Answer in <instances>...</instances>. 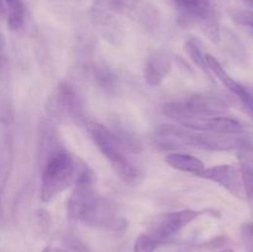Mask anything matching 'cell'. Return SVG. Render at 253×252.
<instances>
[{"instance_id": "obj_10", "label": "cell", "mask_w": 253, "mask_h": 252, "mask_svg": "<svg viewBox=\"0 0 253 252\" xmlns=\"http://www.w3.org/2000/svg\"><path fill=\"white\" fill-rule=\"evenodd\" d=\"M166 162L174 169L198 175V177H200L205 170V165L199 158L192 155H187V153H169L166 157Z\"/></svg>"}, {"instance_id": "obj_9", "label": "cell", "mask_w": 253, "mask_h": 252, "mask_svg": "<svg viewBox=\"0 0 253 252\" xmlns=\"http://www.w3.org/2000/svg\"><path fill=\"white\" fill-rule=\"evenodd\" d=\"M172 61L165 52H156L148 57L145 64V81L151 86L160 85L169 73Z\"/></svg>"}, {"instance_id": "obj_14", "label": "cell", "mask_w": 253, "mask_h": 252, "mask_svg": "<svg viewBox=\"0 0 253 252\" xmlns=\"http://www.w3.org/2000/svg\"><path fill=\"white\" fill-rule=\"evenodd\" d=\"M185 51L188 52L190 58L195 62L202 68H208L207 67V53L200 47V43L198 40L190 39L185 43Z\"/></svg>"}, {"instance_id": "obj_1", "label": "cell", "mask_w": 253, "mask_h": 252, "mask_svg": "<svg viewBox=\"0 0 253 252\" xmlns=\"http://www.w3.org/2000/svg\"><path fill=\"white\" fill-rule=\"evenodd\" d=\"M89 135L101 155L109 161L111 168L121 180L130 185H137L142 180V173L126 156V147L115 132L100 124L88 126Z\"/></svg>"}, {"instance_id": "obj_2", "label": "cell", "mask_w": 253, "mask_h": 252, "mask_svg": "<svg viewBox=\"0 0 253 252\" xmlns=\"http://www.w3.org/2000/svg\"><path fill=\"white\" fill-rule=\"evenodd\" d=\"M78 160L66 150L56 151L46 158L42 169L41 200L48 203L77 182L79 172Z\"/></svg>"}, {"instance_id": "obj_23", "label": "cell", "mask_w": 253, "mask_h": 252, "mask_svg": "<svg viewBox=\"0 0 253 252\" xmlns=\"http://www.w3.org/2000/svg\"><path fill=\"white\" fill-rule=\"evenodd\" d=\"M221 252H232V250L231 249H226V250H224V251H221Z\"/></svg>"}, {"instance_id": "obj_11", "label": "cell", "mask_w": 253, "mask_h": 252, "mask_svg": "<svg viewBox=\"0 0 253 252\" xmlns=\"http://www.w3.org/2000/svg\"><path fill=\"white\" fill-rule=\"evenodd\" d=\"M2 2L10 30L20 29L25 20L24 0H2Z\"/></svg>"}, {"instance_id": "obj_21", "label": "cell", "mask_w": 253, "mask_h": 252, "mask_svg": "<svg viewBox=\"0 0 253 252\" xmlns=\"http://www.w3.org/2000/svg\"><path fill=\"white\" fill-rule=\"evenodd\" d=\"M245 1H246V4L249 5V6L253 7V0H245Z\"/></svg>"}, {"instance_id": "obj_18", "label": "cell", "mask_w": 253, "mask_h": 252, "mask_svg": "<svg viewBox=\"0 0 253 252\" xmlns=\"http://www.w3.org/2000/svg\"><path fill=\"white\" fill-rule=\"evenodd\" d=\"M5 46V40H4V35H2L1 30H0V51H1L2 48H4Z\"/></svg>"}, {"instance_id": "obj_16", "label": "cell", "mask_w": 253, "mask_h": 252, "mask_svg": "<svg viewBox=\"0 0 253 252\" xmlns=\"http://www.w3.org/2000/svg\"><path fill=\"white\" fill-rule=\"evenodd\" d=\"M95 76L99 83L103 86H111L115 82V76L108 68H99Z\"/></svg>"}, {"instance_id": "obj_7", "label": "cell", "mask_w": 253, "mask_h": 252, "mask_svg": "<svg viewBox=\"0 0 253 252\" xmlns=\"http://www.w3.org/2000/svg\"><path fill=\"white\" fill-rule=\"evenodd\" d=\"M200 177L217 183L225 189L229 190L232 195L237 198H245L244 185L241 180V173L239 168L230 165L215 166L211 168H205Z\"/></svg>"}, {"instance_id": "obj_22", "label": "cell", "mask_w": 253, "mask_h": 252, "mask_svg": "<svg viewBox=\"0 0 253 252\" xmlns=\"http://www.w3.org/2000/svg\"><path fill=\"white\" fill-rule=\"evenodd\" d=\"M42 252H52V250L49 249V247H46V249H43V251Z\"/></svg>"}, {"instance_id": "obj_5", "label": "cell", "mask_w": 253, "mask_h": 252, "mask_svg": "<svg viewBox=\"0 0 253 252\" xmlns=\"http://www.w3.org/2000/svg\"><path fill=\"white\" fill-rule=\"evenodd\" d=\"M47 113L61 123H79L83 119V104L68 84H59L46 104Z\"/></svg>"}, {"instance_id": "obj_3", "label": "cell", "mask_w": 253, "mask_h": 252, "mask_svg": "<svg viewBox=\"0 0 253 252\" xmlns=\"http://www.w3.org/2000/svg\"><path fill=\"white\" fill-rule=\"evenodd\" d=\"M163 137H174L179 142L207 150H252V142L241 133H214L189 130V128L166 127L162 131Z\"/></svg>"}, {"instance_id": "obj_20", "label": "cell", "mask_w": 253, "mask_h": 252, "mask_svg": "<svg viewBox=\"0 0 253 252\" xmlns=\"http://www.w3.org/2000/svg\"><path fill=\"white\" fill-rule=\"evenodd\" d=\"M52 252H73V251H69V250H63V249H57V250H52Z\"/></svg>"}, {"instance_id": "obj_6", "label": "cell", "mask_w": 253, "mask_h": 252, "mask_svg": "<svg viewBox=\"0 0 253 252\" xmlns=\"http://www.w3.org/2000/svg\"><path fill=\"white\" fill-rule=\"evenodd\" d=\"M198 212L194 210H179V211L167 212L156 216L150 224V235L158 242L163 244L168 239L179 232L183 227L197 219Z\"/></svg>"}, {"instance_id": "obj_12", "label": "cell", "mask_w": 253, "mask_h": 252, "mask_svg": "<svg viewBox=\"0 0 253 252\" xmlns=\"http://www.w3.org/2000/svg\"><path fill=\"white\" fill-rule=\"evenodd\" d=\"M12 162V145L10 137H5L0 146V198L6 184Z\"/></svg>"}, {"instance_id": "obj_4", "label": "cell", "mask_w": 253, "mask_h": 252, "mask_svg": "<svg viewBox=\"0 0 253 252\" xmlns=\"http://www.w3.org/2000/svg\"><path fill=\"white\" fill-rule=\"evenodd\" d=\"M170 2L185 21L199 26L211 41H219V17L210 0H170Z\"/></svg>"}, {"instance_id": "obj_17", "label": "cell", "mask_w": 253, "mask_h": 252, "mask_svg": "<svg viewBox=\"0 0 253 252\" xmlns=\"http://www.w3.org/2000/svg\"><path fill=\"white\" fill-rule=\"evenodd\" d=\"M235 21L239 24L245 25V26L252 27L253 29V11H246V10H241V11H235L232 14Z\"/></svg>"}, {"instance_id": "obj_13", "label": "cell", "mask_w": 253, "mask_h": 252, "mask_svg": "<svg viewBox=\"0 0 253 252\" xmlns=\"http://www.w3.org/2000/svg\"><path fill=\"white\" fill-rule=\"evenodd\" d=\"M240 173H241L242 185L245 190V198L253 202V157L247 156L244 157L240 166Z\"/></svg>"}, {"instance_id": "obj_19", "label": "cell", "mask_w": 253, "mask_h": 252, "mask_svg": "<svg viewBox=\"0 0 253 252\" xmlns=\"http://www.w3.org/2000/svg\"><path fill=\"white\" fill-rule=\"evenodd\" d=\"M2 15H5V6H4V2H2V0H0V17H1Z\"/></svg>"}, {"instance_id": "obj_15", "label": "cell", "mask_w": 253, "mask_h": 252, "mask_svg": "<svg viewBox=\"0 0 253 252\" xmlns=\"http://www.w3.org/2000/svg\"><path fill=\"white\" fill-rule=\"evenodd\" d=\"M158 242L150 234H142L136 239L133 245V252H155Z\"/></svg>"}, {"instance_id": "obj_8", "label": "cell", "mask_w": 253, "mask_h": 252, "mask_svg": "<svg viewBox=\"0 0 253 252\" xmlns=\"http://www.w3.org/2000/svg\"><path fill=\"white\" fill-rule=\"evenodd\" d=\"M182 104L184 110L194 116L214 118V116H224L227 113L226 104L216 96L193 95L185 101H182Z\"/></svg>"}]
</instances>
